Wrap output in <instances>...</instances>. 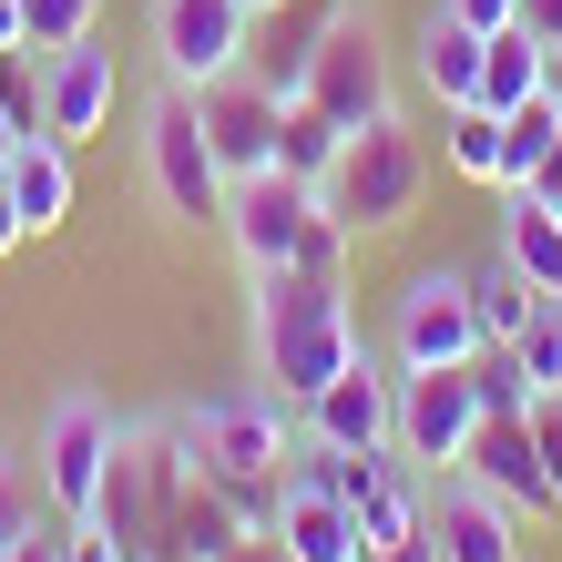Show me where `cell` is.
<instances>
[{
    "label": "cell",
    "instance_id": "30bf717a",
    "mask_svg": "<svg viewBox=\"0 0 562 562\" xmlns=\"http://www.w3.org/2000/svg\"><path fill=\"white\" fill-rule=\"evenodd\" d=\"M296 429L307 440H338V450H400V358H379L358 338V358L317 400H296Z\"/></svg>",
    "mask_w": 562,
    "mask_h": 562
},
{
    "label": "cell",
    "instance_id": "e575fe53",
    "mask_svg": "<svg viewBox=\"0 0 562 562\" xmlns=\"http://www.w3.org/2000/svg\"><path fill=\"white\" fill-rule=\"evenodd\" d=\"M31 246V225H21V205H11V184H0V256H21Z\"/></svg>",
    "mask_w": 562,
    "mask_h": 562
},
{
    "label": "cell",
    "instance_id": "277c9868",
    "mask_svg": "<svg viewBox=\"0 0 562 562\" xmlns=\"http://www.w3.org/2000/svg\"><path fill=\"white\" fill-rule=\"evenodd\" d=\"M144 175H154L175 225H225V164H215V134H205L184 82H164L144 103Z\"/></svg>",
    "mask_w": 562,
    "mask_h": 562
},
{
    "label": "cell",
    "instance_id": "ab89813d",
    "mask_svg": "<svg viewBox=\"0 0 562 562\" xmlns=\"http://www.w3.org/2000/svg\"><path fill=\"white\" fill-rule=\"evenodd\" d=\"M277 11H296V0H256V21H277Z\"/></svg>",
    "mask_w": 562,
    "mask_h": 562
},
{
    "label": "cell",
    "instance_id": "f1b7e54d",
    "mask_svg": "<svg viewBox=\"0 0 562 562\" xmlns=\"http://www.w3.org/2000/svg\"><path fill=\"white\" fill-rule=\"evenodd\" d=\"M532 450H542V471H552V491H562V389H542V400H532Z\"/></svg>",
    "mask_w": 562,
    "mask_h": 562
},
{
    "label": "cell",
    "instance_id": "f35d334b",
    "mask_svg": "<svg viewBox=\"0 0 562 562\" xmlns=\"http://www.w3.org/2000/svg\"><path fill=\"white\" fill-rule=\"evenodd\" d=\"M542 92H552V103H562V52H552V61H542Z\"/></svg>",
    "mask_w": 562,
    "mask_h": 562
},
{
    "label": "cell",
    "instance_id": "8d00e7d4",
    "mask_svg": "<svg viewBox=\"0 0 562 562\" xmlns=\"http://www.w3.org/2000/svg\"><path fill=\"white\" fill-rule=\"evenodd\" d=\"M0 42H11V52H31V11H21V0H0Z\"/></svg>",
    "mask_w": 562,
    "mask_h": 562
},
{
    "label": "cell",
    "instance_id": "3957f363",
    "mask_svg": "<svg viewBox=\"0 0 562 562\" xmlns=\"http://www.w3.org/2000/svg\"><path fill=\"white\" fill-rule=\"evenodd\" d=\"M317 194H327V215H338L348 236H389V225H409L419 194H429V144L409 134L400 113H379V123H358V134H348L338 175H327Z\"/></svg>",
    "mask_w": 562,
    "mask_h": 562
},
{
    "label": "cell",
    "instance_id": "7c38bea8",
    "mask_svg": "<svg viewBox=\"0 0 562 562\" xmlns=\"http://www.w3.org/2000/svg\"><path fill=\"white\" fill-rule=\"evenodd\" d=\"M194 113H205V134H215L225 184L277 164V113H286V92L256 72V61H246V72H225V82H205V92H194Z\"/></svg>",
    "mask_w": 562,
    "mask_h": 562
},
{
    "label": "cell",
    "instance_id": "4dcf8cb0",
    "mask_svg": "<svg viewBox=\"0 0 562 562\" xmlns=\"http://www.w3.org/2000/svg\"><path fill=\"white\" fill-rule=\"evenodd\" d=\"M521 31H532L542 52H562V0H521Z\"/></svg>",
    "mask_w": 562,
    "mask_h": 562
},
{
    "label": "cell",
    "instance_id": "60d3db41",
    "mask_svg": "<svg viewBox=\"0 0 562 562\" xmlns=\"http://www.w3.org/2000/svg\"><path fill=\"white\" fill-rule=\"evenodd\" d=\"M11 61H21V52H11V42H0V72H11Z\"/></svg>",
    "mask_w": 562,
    "mask_h": 562
},
{
    "label": "cell",
    "instance_id": "74e56055",
    "mask_svg": "<svg viewBox=\"0 0 562 562\" xmlns=\"http://www.w3.org/2000/svg\"><path fill=\"white\" fill-rule=\"evenodd\" d=\"M225 562H286V552H277V532H246V542L225 552Z\"/></svg>",
    "mask_w": 562,
    "mask_h": 562
},
{
    "label": "cell",
    "instance_id": "2e32d148",
    "mask_svg": "<svg viewBox=\"0 0 562 562\" xmlns=\"http://www.w3.org/2000/svg\"><path fill=\"white\" fill-rule=\"evenodd\" d=\"M277 552L286 562H369V542H358V512L338 502V491H317V481H286L277 491Z\"/></svg>",
    "mask_w": 562,
    "mask_h": 562
},
{
    "label": "cell",
    "instance_id": "ac0fdd59",
    "mask_svg": "<svg viewBox=\"0 0 562 562\" xmlns=\"http://www.w3.org/2000/svg\"><path fill=\"white\" fill-rule=\"evenodd\" d=\"M502 256H512L542 296H562V215L542 205L532 184H502Z\"/></svg>",
    "mask_w": 562,
    "mask_h": 562
},
{
    "label": "cell",
    "instance_id": "ffe728a7",
    "mask_svg": "<svg viewBox=\"0 0 562 562\" xmlns=\"http://www.w3.org/2000/svg\"><path fill=\"white\" fill-rule=\"evenodd\" d=\"M532 307H542V286L521 277L502 246H491L481 267H471V317H481V338H491V348H512L521 327H532Z\"/></svg>",
    "mask_w": 562,
    "mask_h": 562
},
{
    "label": "cell",
    "instance_id": "5bb4252c",
    "mask_svg": "<svg viewBox=\"0 0 562 562\" xmlns=\"http://www.w3.org/2000/svg\"><path fill=\"white\" fill-rule=\"evenodd\" d=\"M429 542L440 562H521V512L471 471H429Z\"/></svg>",
    "mask_w": 562,
    "mask_h": 562
},
{
    "label": "cell",
    "instance_id": "484cf974",
    "mask_svg": "<svg viewBox=\"0 0 562 562\" xmlns=\"http://www.w3.org/2000/svg\"><path fill=\"white\" fill-rule=\"evenodd\" d=\"M512 358H521V379H532V400H542V389H562V296H542V307H532V327L512 338Z\"/></svg>",
    "mask_w": 562,
    "mask_h": 562
},
{
    "label": "cell",
    "instance_id": "6da1fadb",
    "mask_svg": "<svg viewBox=\"0 0 562 562\" xmlns=\"http://www.w3.org/2000/svg\"><path fill=\"white\" fill-rule=\"evenodd\" d=\"M164 429H175L184 460L205 481H225V491H236V512L267 532V521H277V491H286V460H296V400H286V389H267V379L215 389V400L175 409Z\"/></svg>",
    "mask_w": 562,
    "mask_h": 562
},
{
    "label": "cell",
    "instance_id": "9a60e30c",
    "mask_svg": "<svg viewBox=\"0 0 562 562\" xmlns=\"http://www.w3.org/2000/svg\"><path fill=\"white\" fill-rule=\"evenodd\" d=\"M460 471H471L481 491H502V502H512L521 521L562 512V491H552L542 450H532V409H512V419H481V429H471V450H460Z\"/></svg>",
    "mask_w": 562,
    "mask_h": 562
},
{
    "label": "cell",
    "instance_id": "cb8c5ba5",
    "mask_svg": "<svg viewBox=\"0 0 562 562\" xmlns=\"http://www.w3.org/2000/svg\"><path fill=\"white\" fill-rule=\"evenodd\" d=\"M562 144V103L552 92H532V103H512L502 113V184H532V164Z\"/></svg>",
    "mask_w": 562,
    "mask_h": 562
},
{
    "label": "cell",
    "instance_id": "9c48e42d",
    "mask_svg": "<svg viewBox=\"0 0 562 562\" xmlns=\"http://www.w3.org/2000/svg\"><path fill=\"white\" fill-rule=\"evenodd\" d=\"M113 409L92 400V389H61V400L42 409V440H31V460H42V491L61 521H92V491H103V460H113Z\"/></svg>",
    "mask_w": 562,
    "mask_h": 562
},
{
    "label": "cell",
    "instance_id": "7402d4cb",
    "mask_svg": "<svg viewBox=\"0 0 562 562\" xmlns=\"http://www.w3.org/2000/svg\"><path fill=\"white\" fill-rule=\"evenodd\" d=\"M542 61H552V52H542L521 21H512V31H491V42H481V103H491V113L532 103V92H542Z\"/></svg>",
    "mask_w": 562,
    "mask_h": 562
},
{
    "label": "cell",
    "instance_id": "1f68e13d",
    "mask_svg": "<svg viewBox=\"0 0 562 562\" xmlns=\"http://www.w3.org/2000/svg\"><path fill=\"white\" fill-rule=\"evenodd\" d=\"M21 134H42V123H31L11 92H0V175H11V154H21Z\"/></svg>",
    "mask_w": 562,
    "mask_h": 562
},
{
    "label": "cell",
    "instance_id": "8992f818",
    "mask_svg": "<svg viewBox=\"0 0 562 562\" xmlns=\"http://www.w3.org/2000/svg\"><path fill=\"white\" fill-rule=\"evenodd\" d=\"M317 225H327V194H317V184H296L286 164H267V175H236V184H225V246L246 256V277H256V267H307Z\"/></svg>",
    "mask_w": 562,
    "mask_h": 562
},
{
    "label": "cell",
    "instance_id": "d6a6232c",
    "mask_svg": "<svg viewBox=\"0 0 562 562\" xmlns=\"http://www.w3.org/2000/svg\"><path fill=\"white\" fill-rule=\"evenodd\" d=\"M0 562H61V521H42V532H31V542H11Z\"/></svg>",
    "mask_w": 562,
    "mask_h": 562
},
{
    "label": "cell",
    "instance_id": "44dd1931",
    "mask_svg": "<svg viewBox=\"0 0 562 562\" xmlns=\"http://www.w3.org/2000/svg\"><path fill=\"white\" fill-rule=\"evenodd\" d=\"M338 154H348V123H327L307 92H296V103L277 113V164H286L296 184H327V175H338Z\"/></svg>",
    "mask_w": 562,
    "mask_h": 562
},
{
    "label": "cell",
    "instance_id": "83f0119b",
    "mask_svg": "<svg viewBox=\"0 0 562 562\" xmlns=\"http://www.w3.org/2000/svg\"><path fill=\"white\" fill-rule=\"evenodd\" d=\"M21 11H31V52H61L103 21V0H21Z\"/></svg>",
    "mask_w": 562,
    "mask_h": 562
},
{
    "label": "cell",
    "instance_id": "f546056e",
    "mask_svg": "<svg viewBox=\"0 0 562 562\" xmlns=\"http://www.w3.org/2000/svg\"><path fill=\"white\" fill-rule=\"evenodd\" d=\"M450 21H471V31H512L521 21V0H440Z\"/></svg>",
    "mask_w": 562,
    "mask_h": 562
},
{
    "label": "cell",
    "instance_id": "b9f144b4",
    "mask_svg": "<svg viewBox=\"0 0 562 562\" xmlns=\"http://www.w3.org/2000/svg\"><path fill=\"white\" fill-rule=\"evenodd\" d=\"M552 215H562V205H552Z\"/></svg>",
    "mask_w": 562,
    "mask_h": 562
},
{
    "label": "cell",
    "instance_id": "4316f807",
    "mask_svg": "<svg viewBox=\"0 0 562 562\" xmlns=\"http://www.w3.org/2000/svg\"><path fill=\"white\" fill-rule=\"evenodd\" d=\"M471 389H481V419L532 409V379H521V358H512V348H481V358H471Z\"/></svg>",
    "mask_w": 562,
    "mask_h": 562
},
{
    "label": "cell",
    "instance_id": "52a82bcc",
    "mask_svg": "<svg viewBox=\"0 0 562 562\" xmlns=\"http://www.w3.org/2000/svg\"><path fill=\"white\" fill-rule=\"evenodd\" d=\"M491 338L471 317V267H419L389 307V358L400 369H471Z\"/></svg>",
    "mask_w": 562,
    "mask_h": 562
},
{
    "label": "cell",
    "instance_id": "d6986e66",
    "mask_svg": "<svg viewBox=\"0 0 562 562\" xmlns=\"http://www.w3.org/2000/svg\"><path fill=\"white\" fill-rule=\"evenodd\" d=\"M481 42H491V31L450 21V11L419 21V82L440 92V113H450V103H481Z\"/></svg>",
    "mask_w": 562,
    "mask_h": 562
},
{
    "label": "cell",
    "instance_id": "d4e9b609",
    "mask_svg": "<svg viewBox=\"0 0 562 562\" xmlns=\"http://www.w3.org/2000/svg\"><path fill=\"white\" fill-rule=\"evenodd\" d=\"M42 521H61V512H52V491H42V460H11V450H0V552L31 542Z\"/></svg>",
    "mask_w": 562,
    "mask_h": 562
},
{
    "label": "cell",
    "instance_id": "d590c367",
    "mask_svg": "<svg viewBox=\"0 0 562 562\" xmlns=\"http://www.w3.org/2000/svg\"><path fill=\"white\" fill-rule=\"evenodd\" d=\"M532 194H542V205H562V144H552V154L532 164Z\"/></svg>",
    "mask_w": 562,
    "mask_h": 562
},
{
    "label": "cell",
    "instance_id": "836d02e7",
    "mask_svg": "<svg viewBox=\"0 0 562 562\" xmlns=\"http://www.w3.org/2000/svg\"><path fill=\"white\" fill-rule=\"evenodd\" d=\"M369 562H440V542H429V521H419V532H409V542H379Z\"/></svg>",
    "mask_w": 562,
    "mask_h": 562
},
{
    "label": "cell",
    "instance_id": "e0dca14e",
    "mask_svg": "<svg viewBox=\"0 0 562 562\" xmlns=\"http://www.w3.org/2000/svg\"><path fill=\"white\" fill-rule=\"evenodd\" d=\"M11 205H21V225L31 236H52L61 215H72V144L61 134H21V154H11Z\"/></svg>",
    "mask_w": 562,
    "mask_h": 562
},
{
    "label": "cell",
    "instance_id": "5b68a950",
    "mask_svg": "<svg viewBox=\"0 0 562 562\" xmlns=\"http://www.w3.org/2000/svg\"><path fill=\"white\" fill-rule=\"evenodd\" d=\"M307 103L327 123H379V113H400V92H389V52H379V21L358 11V0H327V21H317V52H307Z\"/></svg>",
    "mask_w": 562,
    "mask_h": 562
},
{
    "label": "cell",
    "instance_id": "603a6c76",
    "mask_svg": "<svg viewBox=\"0 0 562 562\" xmlns=\"http://www.w3.org/2000/svg\"><path fill=\"white\" fill-rule=\"evenodd\" d=\"M440 164L460 184H502V113L491 103H450L440 113Z\"/></svg>",
    "mask_w": 562,
    "mask_h": 562
},
{
    "label": "cell",
    "instance_id": "4fadbf2b",
    "mask_svg": "<svg viewBox=\"0 0 562 562\" xmlns=\"http://www.w3.org/2000/svg\"><path fill=\"white\" fill-rule=\"evenodd\" d=\"M113 92H123V72H113V42H103V31H82V42L42 52V134L92 144V134L113 123Z\"/></svg>",
    "mask_w": 562,
    "mask_h": 562
},
{
    "label": "cell",
    "instance_id": "ba28073f",
    "mask_svg": "<svg viewBox=\"0 0 562 562\" xmlns=\"http://www.w3.org/2000/svg\"><path fill=\"white\" fill-rule=\"evenodd\" d=\"M154 61L184 92L246 72L256 61V0H154Z\"/></svg>",
    "mask_w": 562,
    "mask_h": 562
},
{
    "label": "cell",
    "instance_id": "8fae6325",
    "mask_svg": "<svg viewBox=\"0 0 562 562\" xmlns=\"http://www.w3.org/2000/svg\"><path fill=\"white\" fill-rule=\"evenodd\" d=\"M471 429H481L471 369H400V460H419V471H460Z\"/></svg>",
    "mask_w": 562,
    "mask_h": 562
},
{
    "label": "cell",
    "instance_id": "7a4b0ae2",
    "mask_svg": "<svg viewBox=\"0 0 562 562\" xmlns=\"http://www.w3.org/2000/svg\"><path fill=\"white\" fill-rule=\"evenodd\" d=\"M348 358H358V307L338 277L256 267V379L286 389V400H317Z\"/></svg>",
    "mask_w": 562,
    "mask_h": 562
}]
</instances>
